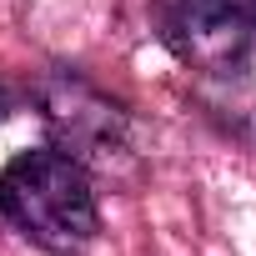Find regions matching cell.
<instances>
[{
  "instance_id": "1",
  "label": "cell",
  "mask_w": 256,
  "mask_h": 256,
  "mask_svg": "<svg viewBox=\"0 0 256 256\" xmlns=\"http://www.w3.org/2000/svg\"><path fill=\"white\" fill-rule=\"evenodd\" d=\"M0 216L50 256H80L100 221L86 166L60 146L20 151L0 171Z\"/></svg>"
},
{
  "instance_id": "2",
  "label": "cell",
  "mask_w": 256,
  "mask_h": 256,
  "mask_svg": "<svg viewBox=\"0 0 256 256\" xmlns=\"http://www.w3.org/2000/svg\"><path fill=\"white\" fill-rule=\"evenodd\" d=\"M171 56L211 80H256V0H156Z\"/></svg>"
},
{
  "instance_id": "3",
  "label": "cell",
  "mask_w": 256,
  "mask_h": 256,
  "mask_svg": "<svg viewBox=\"0 0 256 256\" xmlns=\"http://www.w3.org/2000/svg\"><path fill=\"white\" fill-rule=\"evenodd\" d=\"M46 116H50L56 131L70 141V151L90 146V151L110 156V151L120 146V131H126L120 110L106 106L100 96H90V90L76 86V80H56V86H50V96H46Z\"/></svg>"
},
{
  "instance_id": "4",
  "label": "cell",
  "mask_w": 256,
  "mask_h": 256,
  "mask_svg": "<svg viewBox=\"0 0 256 256\" xmlns=\"http://www.w3.org/2000/svg\"><path fill=\"white\" fill-rule=\"evenodd\" d=\"M6 110H10V96H6V90H0V116H6Z\"/></svg>"
}]
</instances>
